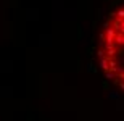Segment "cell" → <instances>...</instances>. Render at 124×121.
Returning <instances> with one entry per match:
<instances>
[{
  "mask_svg": "<svg viewBox=\"0 0 124 121\" xmlns=\"http://www.w3.org/2000/svg\"><path fill=\"white\" fill-rule=\"evenodd\" d=\"M97 55L105 78L124 92V5L118 7L105 21Z\"/></svg>",
  "mask_w": 124,
  "mask_h": 121,
  "instance_id": "1",
  "label": "cell"
}]
</instances>
